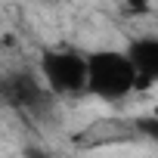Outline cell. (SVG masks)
Returning a JSON list of instances; mask_svg holds the SVG:
<instances>
[{
	"instance_id": "3957f363",
	"label": "cell",
	"mask_w": 158,
	"mask_h": 158,
	"mask_svg": "<svg viewBox=\"0 0 158 158\" xmlns=\"http://www.w3.org/2000/svg\"><path fill=\"white\" fill-rule=\"evenodd\" d=\"M127 56L136 68L139 90L158 87V34H143L127 44Z\"/></svg>"
},
{
	"instance_id": "277c9868",
	"label": "cell",
	"mask_w": 158,
	"mask_h": 158,
	"mask_svg": "<svg viewBox=\"0 0 158 158\" xmlns=\"http://www.w3.org/2000/svg\"><path fill=\"white\" fill-rule=\"evenodd\" d=\"M136 130H139V133H146V136H152V139H158V112H155V115L139 118V121H136Z\"/></svg>"
},
{
	"instance_id": "6da1fadb",
	"label": "cell",
	"mask_w": 158,
	"mask_h": 158,
	"mask_svg": "<svg viewBox=\"0 0 158 158\" xmlns=\"http://www.w3.org/2000/svg\"><path fill=\"white\" fill-rule=\"evenodd\" d=\"M139 90L136 68L127 56V50H93L87 53V93L102 102H118Z\"/></svg>"
},
{
	"instance_id": "7a4b0ae2",
	"label": "cell",
	"mask_w": 158,
	"mask_h": 158,
	"mask_svg": "<svg viewBox=\"0 0 158 158\" xmlns=\"http://www.w3.org/2000/svg\"><path fill=\"white\" fill-rule=\"evenodd\" d=\"M40 81L56 96L87 93V53L77 50H47L40 56Z\"/></svg>"
},
{
	"instance_id": "5b68a950",
	"label": "cell",
	"mask_w": 158,
	"mask_h": 158,
	"mask_svg": "<svg viewBox=\"0 0 158 158\" xmlns=\"http://www.w3.org/2000/svg\"><path fill=\"white\" fill-rule=\"evenodd\" d=\"M25 158H53V155L44 152V149H34V146H31V149H25Z\"/></svg>"
}]
</instances>
